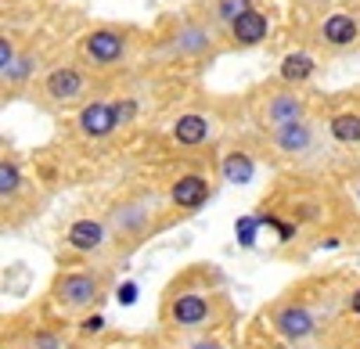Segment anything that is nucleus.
Instances as JSON below:
<instances>
[{
  "instance_id": "obj_1",
  "label": "nucleus",
  "mask_w": 360,
  "mask_h": 349,
  "mask_svg": "<svg viewBox=\"0 0 360 349\" xmlns=\"http://www.w3.org/2000/svg\"><path fill=\"white\" fill-rule=\"evenodd\" d=\"M51 296L62 310L83 313V310L98 306L105 299V274H98V270H65V274H58Z\"/></svg>"
},
{
  "instance_id": "obj_2",
  "label": "nucleus",
  "mask_w": 360,
  "mask_h": 349,
  "mask_svg": "<svg viewBox=\"0 0 360 349\" xmlns=\"http://www.w3.org/2000/svg\"><path fill=\"white\" fill-rule=\"evenodd\" d=\"M213 313H217V303L209 292H202V288H180V292H169V299L162 306V321L180 331H195V328L213 324Z\"/></svg>"
},
{
  "instance_id": "obj_3",
  "label": "nucleus",
  "mask_w": 360,
  "mask_h": 349,
  "mask_svg": "<svg viewBox=\"0 0 360 349\" xmlns=\"http://www.w3.org/2000/svg\"><path fill=\"white\" fill-rule=\"evenodd\" d=\"M270 324H274V331L288 342H307L317 331V313L303 303H281L270 313Z\"/></svg>"
},
{
  "instance_id": "obj_4",
  "label": "nucleus",
  "mask_w": 360,
  "mask_h": 349,
  "mask_svg": "<svg viewBox=\"0 0 360 349\" xmlns=\"http://www.w3.org/2000/svg\"><path fill=\"white\" fill-rule=\"evenodd\" d=\"M83 54L94 65H115L127 54V37L115 33V29H94V33L83 37Z\"/></svg>"
},
{
  "instance_id": "obj_5",
  "label": "nucleus",
  "mask_w": 360,
  "mask_h": 349,
  "mask_svg": "<svg viewBox=\"0 0 360 349\" xmlns=\"http://www.w3.org/2000/svg\"><path fill=\"white\" fill-rule=\"evenodd\" d=\"M259 119L263 126H288V123H299V119H307V101L299 98V94H274L263 112H259Z\"/></svg>"
},
{
  "instance_id": "obj_6",
  "label": "nucleus",
  "mask_w": 360,
  "mask_h": 349,
  "mask_svg": "<svg viewBox=\"0 0 360 349\" xmlns=\"http://www.w3.org/2000/svg\"><path fill=\"white\" fill-rule=\"evenodd\" d=\"M105 242H108V227L101 220H90V216L72 220L69 230H65V245L76 249V252H98Z\"/></svg>"
},
{
  "instance_id": "obj_7",
  "label": "nucleus",
  "mask_w": 360,
  "mask_h": 349,
  "mask_svg": "<svg viewBox=\"0 0 360 349\" xmlns=\"http://www.w3.org/2000/svg\"><path fill=\"white\" fill-rule=\"evenodd\" d=\"M209 180L202 177V173H188V177H180L176 184H173V191H169V198H173V206L176 209H184V213H195V209H202L205 202H209Z\"/></svg>"
},
{
  "instance_id": "obj_8",
  "label": "nucleus",
  "mask_w": 360,
  "mask_h": 349,
  "mask_svg": "<svg viewBox=\"0 0 360 349\" xmlns=\"http://www.w3.org/2000/svg\"><path fill=\"white\" fill-rule=\"evenodd\" d=\"M266 33H270V22H266V15H263L259 8H252V11H245L238 22H231V40H234V47H256V44L266 40Z\"/></svg>"
},
{
  "instance_id": "obj_9",
  "label": "nucleus",
  "mask_w": 360,
  "mask_h": 349,
  "mask_svg": "<svg viewBox=\"0 0 360 349\" xmlns=\"http://www.w3.org/2000/svg\"><path fill=\"white\" fill-rule=\"evenodd\" d=\"M274 144H278V152H285V155H307L314 148V126L307 119L278 126L274 130Z\"/></svg>"
},
{
  "instance_id": "obj_10",
  "label": "nucleus",
  "mask_w": 360,
  "mask_h": 349,
  "mask_svg": "<svg viewBox=\"0 0 360 349\" xmlns=\"http://www.w3.org/2000/svg\"><path fill=\"white\" fill-rule=\"evenodd\" d=\"M79 130L86 133V137H108L112 130H115V115H112V105L108 101H90V105H83V112H79Z\"/></svg>"
},
{
  "instance_id": "obj_11",
  "label": "nucleus",
  "mask_w": 360,
  "mask_h": 349,
  "mask_svg": "<svg viewBox=\"0 0 360 349\" xmlns=\"http://www.w3.org/2000/svg\"><path fill=\"white\" fill-rule=\"evenodd\" d=\"M44 91L54 98V101H72L83 94V76L76 69H54L47 79H44Z\"/></svg>"
},
{
  "instance_id": "obj_12",
  "label": "nucleus",
  "mask_w": 360,
  "mask_h": 349,
  "mask_svg": "<svg viewBox=\"0 0 360 349\" xmlns=\"http://www.w3.org/2000/svg\"><path fill=\"white\" fill-rule=\"evenodd\" d=\"M356 37H360V25L349 15H332V18H324V25H321V40L328 47H349Z\"/></svg>"
},
{
  "instance_id": "obj_13",
  "label": "nucleus",
  "mask_w": 360,
  "mask_h": 349,
  "mask_svg": "<svg viewBox=\"0 0 360 349\" xmlns=\"http://www.w3.org/2000/svg\"><path fill=\"white\" fill-rule=\"evenodd\" d=\"M209 119L205 115H180L176 119V126H173V137H176V144H188V148H195V144H202L205 137H209Z\"/></svg>"
},
{
  "instance_id": "obj_14",
  "label": "nucleus",
  "mask_w": 360,
  "mask_h": 349,
  "mask_svg": "<svg viewBox=\"0 0 360 349\" xmlns=\"http://www.w3.org/2000/svg\"><path fill=\"white\" fill-rule=\"evenodd\" d=\"M112 227H115V235H144L148 209L144 206H119V209H112Z\"/></svg>"
},
{
  "instance_id": "obj_15",
  "label": "nucleus",
  "mask_w": 360,
  "mask_h": 349,
  "mask_svg": "<svg viewBox=\"0 0 360 349\" xmlns=\"http://www.w3.org/2000/svg\"><path fill=\"white\" fill-rule=\"evenodd\" d=\"M220 169H224V180H231V184H249L256 177V162L245 152H227Z\"/></svg>"
},
{
  "instance_id": "obj_16",
  "label": "nucleus",
  "mask_w": 360,
  "mask_h": 349,
  "mask_svg": "<svg viewBox=\"0 0 360 349\" xmlns=\"http://www.w3.org/2000/svg\"><path fill=\"white\" fill-rule=\"evenodd\" d=\"M314 69H317L314 58L303 54V51H295V54H285V62H281V79H285V83H303V79L314 76Z\"/></svg>"
},
{
  "instance_id": "obj_17",
  "label": "nucleus",
  "mask_w": 360,
  "mask_h": 349,
  "mask_svg": "<svg viewBox=\"0 0 360 349\" xmlns=\"http://www.w3.org/2000/svg\"><path fill=\"white\" fill-rule=\"evenodd\" d=\"M332 137L339 144H360V112H339L332 123H328Z\"/></svg>"
},
{
  "instance_id": "obj_18",
  "label": "nucleus",
  "mask_w": 360,
  "mask_h": 349,
  "mask_svg": "<svg viewBox=\"0 0 360 349\" xmlns=\"http://www.w3.org/2000/svg\"><path fill=\"white\" fill-rule=\"evenodd\" d=\"M209 8H213V18L217 22H238V18H242L245 11H252V0H213V4H209Z\"/></svg>"
},
{
  "instance_id": "obj_19",
  "label": "nucleus",
  "mask_w": 360,
  "mask_h": 349,
  "mask_svg": "<svg viewBox=\"0 0 360 349\" xmlns=\"http://www.w3.org/2000/svg\"><path fill=\"white\" fill-rule=\"evenodd\" d=\"M202 47H209V33H205V29L202 25H184V29H180V33H176V51H202Z\"/></svg>"
},
{
  "instance_id": "obj_20",
  "label": "nucleus",
  "mask_w": 360,
  "mask_h": 349,
  "mask_svg": "<svg viewBox=\"0 0 360 349\" xmlns=\"http://www.w3.org/2000/svg\"><path fill=\"white\" fill-rule=\"evenodd\" d=\"M18 187H22V173H18V166H15L11 159H4V162H0V195H4V202H8Z\"/></svg>"
},
{
  "instance_id": "obj_21",
  "label": "nucleus",
  "mask_w": 360,
  "mask_h": 349,
  "mask_svg": "<svg viewBox=\"0 0 360 349\" xmlns=\"http://www.w3.org/2000/svg\"><path fill=\"white\" fill-rule=\"evenodd\" d=\"M256 230H259V216H242L234 223V235H238V242H242L245 249L256 245Z\"/></svg>"
},
{
  "instance_id": "obj_22",
  "label": "nucleus",
  "mask_w": 360,
  "mask_h": 349,
  "mask_svg": "<svg viewBox=\"0 0 360 349\" xmlns=\"http://www.w3.org/2000/svg\"><path fill=\"white\" fill-rule=\"evenodd\" d=\"M112 115H115V126H127V123H134L137 105H134V101H115V105H112Z\"/></svg>"
},
{
  "instance_id": "obj_23",
  "label": "nucleus",
  "mask_w": 360,
  "mask_h": 349,
  "mask_svg": "<svg viewBox=\"0 0 360 349\" xmlns=\"http://www.w3.org/2000/svg\"><path fill=\"white\" fill-rule=\"evenodd\" d=\"M15 62H18V58H15V47H11V40L4 37V44H0V69H4V76L15 69Z\"/></svg>"
},
{
  "instance_id": "obj_24",
  "label": "nucleus",
  "mask_w": 360,
  "mask_h": 349,
  "mask_svg": "<svg viewBox=\"0 0 360 349\" xmlns=\"http://www.w3.org/2000/svg\"><path fill=\"white\" fill-rule=\"evenodd\" d=\"M33 345H37V349H62V338L51 335V331H37V335H33Z\"/></svg>"
},
{
  "instance_id": "obj_25",
  "label": "nucleus",
  "mask_w": 360,
  "mask_h": 349,
  "mask_svg": "<svg viewBox=\"0 0 360 349\" xmlns=\"http://www.w3.org/2000/svg\"><path fill=\"white\" fill-rule=\"evenodd\" d=\"M86 335H98V331H105V317L101 313H94V317H83V324H79Z\"/></svg>"
},
{
  "instance_id": "obj_26",
  "label": "nucleus",
  "mask_w": 360,
  "mask_h": 349,
  "mask_svg": "<svg viewBox=\"0 0 360 349\" xmlns=\"http://www.w3.org/2000/svg\"><path fill=\"white\" fill-rule=\"evenodd\" d=\"M188 349H224V342H220V338H198V342H191Z\"/></svg>"
},
{
  "instance_id": "obj_27",
  "label": "nucleus",
  "mask_w": 360,
  "mask_h": 349,
  "mask_svg": "<svg viewBox=\"0 0 360 349\" xmlns=\"http://www.w3.org/2000/svg\"><path fill=\"white\" fill-rule=\"evenodd\" d=\"M134 299H137V288H134V284L119 288V303H134Z\"/></svg>"
},
{
  "instance_id": "obj_28",
  "label": "nucleus",
  "mask_w": 360,
  "mask_h": 349,
  "mask_svg": "<svg viewBox=\"0 0 360 349\" xmlns=\"http://www.w3.org/2000/svg\"><path fill=\"white\" fill-rule=\"evenodd\" d=\"M349 313L360 317V288H353V296H349Z\"/></svg>"
},
{
  "instance_id": "obj_29",
  "label": "nucleus",
  "mask_w": 360,
  "mask_h": 349,
  "mask_svg": "<svg viewBox=\"0 0 360 349\" xmlns=\"http://www.w3.org/2000/svg\"><path fill=\"white\" fill-rule=\"evenodd\" d=\"M18 349H37V345H18Z\"/></svg>"
},
{
  "instance_id": "obj_30",
  "label": "nucleus",
  "mask_w": 360,
  "mask_h": 349,
  "mask_svg": "<svg viewBox=\"0 0 360 349\" xmlns=\"http://www.w3.org/2000/svg\"><path fill=\"white\" fill-rule=\"evenodd\" d=\"M356 198H360V187H356Z\"/></svg>"
}]
</instances>
